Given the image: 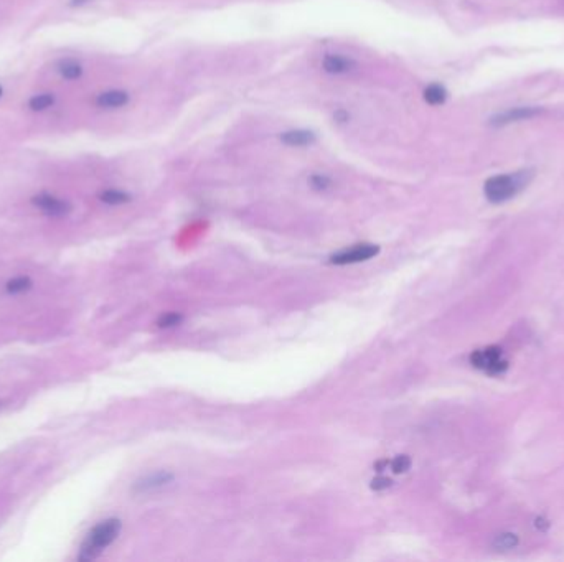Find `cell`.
Returning <instances> with one entry per match:
<instances>
[{
    "mask_svg": "<svg viewBox=\"0 0 564 562\" xmlns=\"http://www.w3.org/2000/svg\"><path fill=\"white\" fill-rule=\"evenodd\" d=\"M60 73L67 78V80H76V78L81 76L83 69H81V67L76 63V61L67 60L60 65Z\"/></svg>",
    "mask_w": 564,
    "mask_h": 562,
    "instance_id": "13",
    "label": "cell"
},
{
    "mask_svg": "<svg viewBox=\"0 0 564 562\" xmlns=\"http://www.w3.org/2000/svg\"><path fill=\"white\" fill-rule=\"evenodd\" d=\"M390 487H391V480L385 478V477H378L372 482L373 490H386V488H390Z\"/></svg>",
    "mask_w": 564,
    "mask_h": 562,
    "instance_id": "19",
    "label": "cell"
},
{
    "mask_svg": "<svg viewBox=\"0 0 564 562\" xmlns=\"http://www.w3.org/2000/svg\"><path fill=\"white\" fill-rule=\"evenodd\" d=\"M127 102H129V94L126 91H106L98 96L96 99V104L100 106V108H106V109H116V108H122V106H126Z\"/></svg>",
    "mask_w": 564,
    "mask_h": 562,
    "instance_id": "9",
    "label": "cell"
},
{
    "mask_svg": "<svg viewBox=\"0 0 564 562\" xmlns=\"http://www.w3.org/2000/svg\"><path fill=\"white\" fill-rule=\"evenodd\" d=\"M32 203H34L36 208H40V210L48 216H65V215H68L69 210H71L69 203L65 202V200H60V198H56V196H52L47 194L34 196V198H32Z\"/></svg>",
    "mask_w": 564,
    "mask_h": 562,
    "instance_id": "5",
    "label": "cell"
},
{
    "mask_svg": "<svg viewBox=\"0 0 564 562\" xmlns=\"http://www.w3.org/2000/svg\"><path fill=\"white\" fill-rule=\"evenodd\" d=\"M472 364L482 369V371L490 373V375L501 373L506 368V361L501 358V353L498 348H485V350L475 351L472 355Z\"/></svg>",
    "mask_w": 564,
    "mask_h": 562,
    "instance_id": "4",
    "label": "cell"
},
{
    "mask_svg": "<svg viewBox=\"0 0 564 562\" xmlns=\"http://www.w3.org/2000/svg\"><path fill=\"white\" fill-rule=\"evenodd\" d=\"M447 99V91L440 84H429L424 89V101L431 106H440Z\"/></svg>",
    "mask_w": 564,
    "mask_h": 562,
    "instance_id": "11",
    "label": "cell"
},
{
    "mask_svg": "<svg viewBox=\"0 0 564 562\" xmlns=\"http://www.w3.org/2000/svg\"><path fill=\"white\" fill-rule=\"evenodd\" d=\"M333 119H335L337 122H340V124H345V122H348L350 116H348L347 110L339 109V110H335V113H333Z\"/></svg>",
    "mask_w": 564,
    "mask_h": 562,
    "instance_id": "20",
    "label": "cell"
},
{
    "mask_svg": "<svg viewBox=\"0 0 564 562\" xmlns=\"http://www.w3.org/2000/svg\"><path fill=\"white\" fill-rule=\"evenodd\" d=\"M279 139H281L282 143H286V145H289V147H307L315 142V134L312 132V130L295 129V130H287V132H282Z\"/></svg>",
    "mask_w": 564,
    "mask_h": 562,
    "instance_id": "8",
    "label": "cell"
},
{
    "mask_svg": "<svg viewBox=\"0 0 564 562\" xmlns=\"http://www.w3.org/2000/svg\"><path fill=\"white\" fill-rule=\"evenodd\" d=\"M170 482H172V475L155 473V475H152V477L139 482L135 488H137L139 491H152V490H155V488H162V487L168 485Z\"/></svg>",
    "mask_w": 564,
    "mask_h": 562,
    "instance_id": "10",
    "label": "cell"
},
{
    "mask_svg": "<svg viewBox=\"0 0 564 562\" xmlns=\"http://www.w3.org/2000/svg\"><path fill=\"white\" fill-rule=\"evenodd\" d=\"M308 182H311V187L314 188V190H317V191H325V190H328V188H330V185H332L330 178H328L327 175H322V174H315V175H312V176H311V180H308Z\"/></svg>",
    "mask_w": 564,
    "mask_h": 562,
    "instance_id": "16",
    "label": "cell"
},
{
    "mask_svg": "<svg viewBox=\"0 0 564 562\" xmlns=\"http://www.w3.org/2000/svg\"><path fill=\"white\" fill-rule=\"evenodd\" d=\"M119 531H121V521L119 519H106L98 526H94L83 548H81L80 561L96 559L108 546L116 541Z\"/></svg>",
    "mask_w": 564,
    "mask_h": 562,
    "instance_id": "1",
    "label": "cell"
},
{
    "mask_svg": "<svg viewBox=\"0 0 564 562\" xmlns=\"http://www.w3.org/2000/svg\"><path fill=\"white\" fill-rule=\"evenodd\" d=\"M180 322H182V317H180V315H177V314H167V315H163V317L159 320V327H162V328L177 327Z\"/></svg>",
    "mask_w": 564,
    "mask_h": 562,
    "instance_id": "18",
    "label": "cell"
},
{
    "mask_svg": "<svg viewBox=\"0 0 564 562\" xmlns=\"http://www.w3.org/2000/svg\"><path fill=\"white\" fill-rule=\"evenodd\" d=\"M55 102V97L52 94H38V96L32 97L30 99V108L34 110H43Z\"/></svg>",
    "mask_w": 564,
    "mask_h": 562,
    "instance_id": "15",
    "label": "cell"
},
{
    "mask_svg": "<svg viewBox=\"0 0 564 562\" xmlns=\"http://www.w3.org/2000/svg\"><path fill=\"white\" fill-rule=\"evenodd\" d=\"M528 172H517L508 175H495L485 182L484 191L488 202L504 203L513 198L528 183Z\"/></svg>",
    "mask_w": 564,
    "mask_h": 562,
    "instance_id": "2",
    "label": "cell"
},
{
    "mask_svg": "<svg viewBox=\"0 0 564 562\" xmlns=\"http://www.w3.org/2000/svg\"><path fill=\"white\" fill-rule=\"evenodd\" d=\"M32 287V281L28 277H15L7 282V292L9 294H22Z\"/></svg>",
    "mask_w": 564,
    "mask_h": 562,
    "instance_id": "14",
    "label": "cell"
},
{
    "mask_svg": "<svg viewBox=\"0 0 564 562\" xmlns=\"http://www.w3.org/2000/svg\"><path fill=\"white\" fill-rule=\"evenodd\" d=\"M390 465H391V470H393L394 473H405V471L409 470L411 460H409V457H406V455H399V457L394 458V460L391 462Z\"/></svg>",
    "mask_w": 564,
    "mask_h": 562,
    "instance_id": "17",
    "label": "cell"
},
{
    "mask_svg": "<svg viewBox=\"0 0 564 562\" xmlns=\"http://www.w3.org/2000/svg\"><path fill=\"white\" fill-rule=\"evenodd\" d=\"M101 202L108 203V204H124L127 202H131V195H127L126 191L121 190H106L101 194Z\"/></svg>",
    "mask_w": 564,
    "mask_h": 562,
    "instance_id": "12",
    "label": "cell"
},
{
    "mask_svg": "<svg viewBox=\"0 0 564 562\" xmlns=\"http://www.w3.org/2000/svg\"><path fill=\"white\" fill-rule=\"evenodd\" d=\"M0 94H2V88H0Z\"/></svg>",
    "mask_w": 564,
    "mask_h": 562,
    "instance_id": "22",
    "label": "cell"
},
{
    "mask_svg": "<svg viewBox=\"0 0 564 562\" xmlns=\"http://www.w3.org/2000/svg\"><path fill=\"white\" fill-rule=\"evenodd\" d=\"M538 113H541V109H538V108H515V109L505 110V113L498 114V116L493 117L492 124L493 126L510 124V122L523 121V119H530V117L537 116Z\"/></svg>",
    "mask_w": 564,
    "mask_h": 562,
    "instance_id": "7",
    "label": "cell"
},
{
    "mask_svg": "<svg viewBox=\"0 0 564 562\" xmlns=\"http://www.w3.org/2000/svg\"><path fill=\"white\" fill-rule=\"evenodd\" d=\"M378 253H380V248L376 244H357L353 248L333 254L330 262L335 266L357 264V262L373 259L374 256H378Z\"/></svg>",
    "mask_w": 564,
    "mask_h": 562,
    "instance_id": "3",
    "label": "cell"
},
{
    "mask_svg": "<svg viewBox=\"0 0 564 562\" xmlns=\"http://www.w3.org/2000/svg\"><path fill=\"white\" fill-rule=\"evenodd\" d=\"M355 61L343 55H325L322 60V68L328 75H347L355 69Z\"/></svg>",
    "mask_w": 564,
    "mask_h": 562,
    "instance_id": "6",
    "label": "cell"
},
{
    "mask_svg": "<svg viewBox=\"0 0 564 562\" xmlns=\"http://www.w3.org/2000/svg\"><path fill=\"white\" fill-rule=\"evenodd\" d=\"M88 2V0H71V5L76 7V5H83V3Z\"/></svg>",
    "mask_w": 564,
    "mask_h": 562,
    "instance_id": "21",
    "label": "cell"
}]
</instances>
